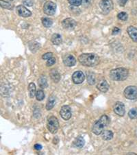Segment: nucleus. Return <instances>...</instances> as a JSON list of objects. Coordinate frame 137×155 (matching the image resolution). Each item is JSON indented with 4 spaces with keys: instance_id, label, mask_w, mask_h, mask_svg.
Returning <instances> with one entry per match:
<instances>
[{
    "instance_id": "e433bc0d",
    "label": "nucleus",
    "mask_w": 137,
    "mask_h": 155,
    "mask_svg": "<svg viewBox=\"0 0 137 155\" xmlns=\"http://www.w3.org/2000/svg\"><path fill=\"white\" fill-rule=\"evenodd\" d=\"M8 1H9V2H12V1H13V0H8Z\"/></svg>"
},
{
    "instance_id": "9b49d317",
    "label": "nucleus",
    "mask_w": 137,
    "mask_h": 155,
    "mask_svg": "<svg viewBox=\"0 0 137 155\" xmlns=\"http://www.w3.org/2000/svg\"><path fill=\"white\" fill-rule=\"evenodd\" d=\"M85 79L84 74L81 71H77L74 72L73 76H72V81L75 84H81L84 82Z\"/></svg>"
},
{
    "instance_id": "1a4fd4ad",
    "label": "nucleus",
    "mask_w": 137,
    "mask_h": 155,
    "mask_svg": "<svg viewBox=\"0 0 137 155\" xmlns=\"http://www.w3.org/2000/svg\"><path fill=\"white\" fill-rule=\"evenodd\" d=\"M60 114L63 120H69V119L71 117V115H72L71 108L69 107V106H67V105L63 106L60 109Z\"/></svg>"
},
{
    "instance_id": "7c9ffc66",
    "label": "nucleus",
    "mask_w": 137,
    "mask_h": 155,
    "mask_svg": "<svg viewBox=\"0 0 137 155\" xmlns=\"http://www.w3.org/2000/svg\"><path fill=\"white\" fill-rule=\"evenodd\" d=\"M51 57H53V54L51 52H47L45 54H43L42 58L43 59H44V60H48V59H50Z\"/></svg>"
},
{
    "instance_id": "bb28decb",
    "label": "nucleus",
    "mask_w": 137,
    "mask_h": 155,
    "mask_svg": "<svg viewBox=\"0 0 137 155\" xmlns=\"http://www.w3.org/2000/svg\"><path fill=\"white\" fill-rule=\"evenodd\" d=\"M68 2L71 6H79L82 3V0H68Z\"/></svg>"
},
{
    "instance_id": "412c9836",
    "label": "nucleus",
    "mask_w": 137,
    "mask_h": 155,
    "mask_svg": "<svg viewBox=\"0 0 137 155\" xmlns=\"http://www.w3.org/2000/svg\"><path fill=\"white\" fill-rule=\"evenodd\" d=\"M28 91H29V95L31 98H33L36 95V86L34 83L31 82L28 86Z\"/></svg>"
},
{
    "instance_id": "20e7f679",
    "label": "nucleus",
    "mask_w": 137,
    "mask_h": 155,
    "mask_svg": "<svg viewBox=\"0 0 137 155\" xmlns=\"http://www.w3.org/2000/svg\"><path fill=\"white\" fill-rule=\"evenodd\" d=\"M47 126L48 130L52 134H55L58 132L59 128V122L58 119L54 116H51L47 120Z\"/></svg>"
},
{
    "instance_id": "dca6fc26",
    "label": "nucleus",
    "mask_w": 137,
    "mask_h": 155,
    "mask_svg": "<svg viewBox=\"0 0 137 155\" xmlns=\"http://www.w3.org/2000/svg\"><path fill=\"white\" fill-rule=\"evenodd\" d=\"M56 103V97L54 95H51L47 100V104H46V109L50 110L52 108Z\"/></svg>"
},
{
    "instance_id": "cd10ccee",
    "label": "nucleus",
    "mask_w": 137,
    "mask_h": 155,
    "mask_svg": "<svg viewBox=\"0 0 137 155\" xmlns=\"http://www.w3.org/2000/svg\"><path fill=\"white\" fill-rule=\"evenodd\" d=\"M117 17L120 20H122V21H126L128 19V14L126 13V12H121L120 13H119L117 15Z\"/></svg>"
},
{
    "instance_id": "6e6552de",
    "label": "nucleus",
    "mask_w": 137,
    "mask_h": 155,
    "mask_svg": "<svg viewBox=\"0 0 137 155\" xmlns=\"http://www.w3.org/2000/svg\"><path fill=\"white\" fill-rule=\"evenodd\" d=\"M62 25L64 29L68 30H72L76 28L77 23L74 19L71 18H67V19H64L62 22Z\"/></svg>"
},
{
    "instance_id": "c85d7f7f",
    "label": "nucleus",
    "mask_w": 137,
    "mask_h": 155,
    "mask_svg": "<svg viewBox=\"0 0 137 155\" xmlns=\"http://www.w3.org/2000/svg\"><path fill=\"white\" fill-rule=\"evenodd\" d=\"M87 81L89 84H93L95 82V78L93 74H89L87 78Z\"/></svg>"
},
{
    "instance_id": "393cba45",
    "label": "nucleus",
    "mask_w": 137,
    "mask_h": 155,
    "mask_svg": "<svg viewBox=\"0 0 137 155\" xmlns=\"http://www.w3.org/2000/svg\"><path fill=\"white\" fill-rule=\"evenodd\" d=\"M128 115L131 119H136L137 118V108H133L130 110L128 113Z\"/></svg>"
},
{
    "instance_id": "f03ea898",
    "label": "nucleus",
    "mask_w": 137,
    "mask_h": 155,
    "mask_svg": "<svg viewBox=\"0 0 137 155\" xmlns=\"http://www.w3.org/2000/svg\"><path fill=\"white\" fill-rule=\"evenodd\" d=\"M110 119L106 115H102L99 120L95 122L92 128V131L95 135H102L103 131L104 130V128L107 127V126L109 124Z\"/></svg>"
},
{
    "instance_id": "f3484780",
    "label": "nucleus",
    "mask_w": 137,
    "mask_h": 155,
    "mask_svg": "<svg viewBox=\"0 0 137 155\" xmlns=\"http://www.w3.org/2000/svg\"><path fill=\"white\" fill-rule=\"evenodd\" d=\"M51 41L54 45H60V43H62L63 39H62L61 36L59 34H54L51 38Z\"/></svg>"
},
{
    "instance_id": "f257e3e1",
    "label": "nucleus",
    "mask_w": 137,
    "mask_h": 155,
    "mask_svg": "<svg viewBox=\"0 0 137 155\" xmlns=\"http://www.w3.org/2000/svg\"><path fill=\"white\" fill-rule=\"evenodd\" d=\"M78 61L86 67H95L99 63V58L93 53L82 54L78 57Z\"/></svg>"
},
{
    "instance_id": "b1692460",
    "label": "nucleus",
    "mask_w": 137,
    "mask_h": 155,
    "mask_svg": "<svg viewBox=\"0 0 137 155\" xmlns=\"http://www.w3.org/2000/svg\"><path fill=\"white\" fill-rule=\"evenodd\" d=\"M38 84H39V86L43 88V89H45L47 87V79L45 76H41L39 80H38Z\"/></svg>"
},
{
    "instance_id": "72a5a7b5",
    "label": "nucleus",
    "mask_w": 137,
    "mask_h": 155,
    "mask_svg": "<svg viewBox=\"0 0 137 155\" xmlns=\"http://www.w3.org/2000/svg\"><path fill=\"white\" fill-rule=\"evenodd\" d=\"M120 31H121V30H120L119 28L115 27V28H114V29L113 30L112 34H113V35H117L118 33H119Z\"/></svg>"
},
{
    "instance_id": "39448f33",
    "label": "nucleus",
    "mask_w": 137,
    "mask_h": 155,
    "mask_svg": "<svg viewBox=\"0 0 137 155\" xmlns=\"http://www.w3.org/2000/svg\"><path fill=\"white\" fill-rule=\"evenodd\" d=\"M124 96L127 99L134 100L137 98V87L135 86H129L126 87L123 91Z\"/></svg>"
},
{
    "instance_id": "0eeeda50",
    "label": "nucleus",
    "mask_w": 137,
    "mask_h": 155,
    "mask_svg": "<svg viewBox=\"0 0 137 155\" xmlns=\"http://www.w3.org/2000/svg\"><path fill=\"white\" fill-rule=\"evenodd\" d=\"M100 8L105 13H108L113 9V2L112 0H102L99 3Z\"/></svg>"
},
{
    "instance_id": "473e14b6",
    "label": "nucleus",
    "mask_w": 137,
    "mask_h": 155,
    "mask_svg": "<svg viewBox=\"0 0 137 155\" xmlns=\"http://www.w3.org/2000/svg\"><path fill=\"white\" fill-rule=\"evenodd\" d=\"M117 1L120 6H124L128 2V0H117Z\"/></svg>"
},
{
    "instance_id": "c9c22d12",
    "label": "nucleus",
    "mask_w": 137,
    "mask_h": 155,
    "mask_svg": "<svg viewBox=\"0 0 137 155\" xmlns=\"http://www.w3.org/2000/svg\"><path fill=\"white\" fill-rule=\"evenodd\" d=\"M91 1L92 0H84V1H82V2H84V4L85 5H89L90 2H91Z\"/></svg>"
},
{
    "instance_id": "6ab92c4d",
    "label": "nucleus",
    "mask_w": 137,
    "mask_h": 155,
    "mask_svg": "<svg viewBox=\"0 0 137 155\" xmlns=\"http://www.w3.org/2000/svg\"><path fill=\"white\" fill-rule=\"evenodd\" d=\"M74 145L77 148H82L85 144L84 139L82 137H77L74 140Z\"/></svg>"
},
{
    "instance_id": "f8f14e48",
    "label": "nucleus",
    "mask_w": 137,
    "mask_h": 155,
    "mask_svg": "<svg viewBox=\"0 0 137 155\" xmlns=\"http://www.w3.org/2000/svg\"><path fill=\"white\" fill-rule=\"evenodd\" d=\"M63 63L67 67H73L76 63V59L74 58L73 56L71 54H67L64 55L63 58Z\"/></svg>"
},
{
    "instance_id": "ddd939ff",
    "label": "nucleus",
    "mask_w": 137,
    "mask_h": 155,
    "mask_svg": "<svg viewBox=\"0 0 137 155\" xmlns=\"http://www.w3.org/2000/svg\"><path fill=\"white\" fill-rule=\"evenodd\" d=\"M17 14L19 15L20 17H28L32 15V12H31L29 10L26 8L25 6H22V5H19L17 7Z\"/></svg>"
},
{
    "instance_id": "2eb2a0df",
    "label": "nucleus",
    "mask_w": 137,
    "mask_h": 155,
    "mask_svg": "<svg viewBox=\"0 0 137 155\" xmlns=\"http://www.w3.org/2000/svg\"><path fill=\"white\" fill-rule=\"evenodd\" d=\"M97 88L100 91L106 93L108 91V89H109V84H108L106 81H102L97 84Z\"/></svg>"
},
{
    "instance_id": "c756f323",
    "label": "nucleus",
    "mask_w": 137,
    "mask_h": 155,
    "mask_svg": "<svg viewBox=\"0 0 137 155\" xmlns=\"http://www.w3.org/2000/svg\"><path fill=\"white\" fill-rule=\"evenodd\" d=\"M55 63H56V58L54 57H51L50 59H48L46 64H47V66L50 67V66H52L53 64H54Z\"/></svg>"
},
{
    "instance_id": "aec40b11",
    "label": "nucleus",
    "mask_w": 137,
    "mask_h": 155,
    "mask_svg": "<svg viewBox=\"0 0 137 155\" xmlns=\"http://www.w3.org/2000/svg\"><path fill=\"white\" fill-rule=\"evenodd\" d=\"M50 76H51V78L52 79L53 81L55 82H58L60 80V74H59L56 70H55V69H53V70L51 71Z\"/></svg>"
},
{
    "instance_id": "7ed1b4c3",
    "label": "nucleus",
    "mask_w": 137,
    "mask_h": 155,
    "mask_svg": "<svg viewBox=\"0 0 137 155\" xmlns=\"http://www.w3.org/2000/svg\"><path fill=\"white\" fill-rule=\"evenodd\" d=\"M129 71L126 68H117L110 72V78L113 81H123L128 78Z\"/></svg>"
},
{
    "instance_id": "2f4dec72",
    "label": "nucleus",
    "mask_w": 137,
    "mask_h": 155,
    "mask_svg": "<svg viewBox=\"0 0 137 155\" xmlns=\"http://www.w3.org/2000/svg\"><path fill=\"white\" fill-rule=\"evenodd\" d=\"M24 4L28 6H32L34 3L32 0H24Z\"/></svg>"
},
{
    "instance_id": "9d476101",
    "label": "nucleus",
    "mask_w": 137,
    "mask_h": 155,
    "mask_svg": "<svg viewBox=\"0 0 137 155\" xmlns=\"http://www.w3.org/2000/svg\"><path fill=\"white\" fill-rule=\"evenodd\" d=\"M114 112L120 117H123L126 113L125 105L123 104V103L121 102H117L116 103L114 106Z\"/></svg>"
},
{
    "instance_id": "f704fd0d",
    "label": "nucleus",
    "mask_w": 137,
    "mask_h": 155,
    "mask_svg": "<svg viewBox=\"0 0 137 155\" xmlns=\"http://www.w3.org/2000/svg\"><path fill=\"white\" fill-rule=\"evenodd\" d=\"M34 148L35 150H41L42 149V146H41V144L37 143L34 145Z\"/></svg>"
},
{
    "instance_id": "4468645a",
    "label": "nucleus",
    "mask_w": 137,
    "mask_h": 155,
    "mask_svg": "<svg viewBox=\"0 0 137 155\" xmlns=\"http://www.w3.org/2000/svg\"><path fill=\"white\" fill-rule=\"evenodd\" d=\"M127 31L132 40L137 43V28L134 26H129Z\"/></svg>"
},
{
    "instance_id": "a211bd4d",
    "label": "nucleus",
    "mask_w": 137,
    "mask_h": 155,
    "mask_svg": "<svg viewBox=\"0 0 137 155\" xmlns=\"http://www.w3.org/2000/svg\"><path fill=\"white\" fill-rule=\"evenodd\" d=\"M102 137L104 140L109 141L113 137V133L111 130H104L102 133Z\"/></svg>"
},
{
    "instance_id": "4be33fe9",
    "label": "nucleus",
    "mask_w": 137,
    "mask_h": 155,
    "mask_svg": "<svg viewBox=\"0 0 137 155\" xmlns=\"http://www.w3.org/2000/svg\"><path fill=\"white\" fill-rule=\"evenodd\" d=\"M0 5L3 8H6V9H8V10H11L13 8V4H10V2H5L4 0H0Z\"/></svg>"
},
{
    "instance_id": "a878e982",
    "label": "nucleus",
    "mask_w": 137,
    "mask_h": 155,
    "mask_svg": "<svg viewBox=\"0 0 137 155\" xmlns=\"http://www.w3.org/2000/svg\"><path fill=\"white\" fill-rule=\"evenodd\" d=\"M36 97L38 101H42L45 97V94L42 91V90H38V91L36 93Z\"/></svg>"
},
{
    "instance_id": "423d86ee",
    "label": "nucleus",
    "mask_w": 137,
    "mask_h": 155,
    "mask_svg": "<svg viewBox=\"0 0 137 155\" xmlns=\"http://www.w3.org/2000/svg\"><path fill=\"white\" fill-rule=\"evenodd\" d=\"M56 10V4L52 2H47L44 4L43 11L47 15H54L55 14Z\"/></svg>"
},
{
    "instance_id": "5701e85b",
    "label": "nucleus",
    "mask_w": 137,
    "mask_h": 155,
    "mask_svg": "<svg viewBox=\"0 0 137 155\" xmlns=\"http://www.w3.org/2000/svg\"><path fill=\"white\" fill-rule=\"evenodd\" d=\"M42 24L45 28H50L53 24V21L50 18L44 17L42 19Z\"/></svg>"
}]
</instances>
